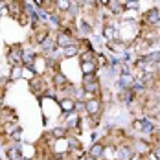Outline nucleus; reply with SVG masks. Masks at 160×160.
<instances>
[{
    "label": "nucleus",
    "mask_w": 160,
    "mask_h": 160,
    "mask_svg": "<svg viewBox=\"0 0 160 160\" xmlns=\"http://www.w3.org/2000/svg\"><path fill=\"white\" fill-rule=\"evenodd\" d=\"M85 90H87V92H96V79H94V75H85Z\"/></svg>",
    "instance_id": "nucleus-1"
},
{
    "label": "nucleus",
    "mask_w": 160,
    "mask_h": 160,
    "mask_svg": "<svg viewBox=\"0 0 160 160\" xmlns=\"http://www.w3.org/2000/svg\"><path fill=\"white\" fill-rule=\"evenodd\" d=\"M81 68H83V72H85V75H92L94 70H96V65L92 61H87V63H81Z\"/></svg>",
    "instance_id": "nucleus-2"
},
{
    "label": "nucleus",
    "mask_w": 160,
    "mask_h": 160,
    "mask_svg": "<svg viewBox=\"0 0 160 160\" xmlns=\"http://www.w3.org/2000/svg\"><path fill=\"white\" fill-rule=\"evenodd\" d=\"M9 61H11V63H18V61H22V52H20L18 48H13V50L9 52Z\"/></svg>",
    "instance_id": "nucleus-3"
},
{
    "label": "nucleus",
    "mask_w": 160,
    "mask_h": 160,
    "mask_svg": "<svg viewBox=\"0 0 160 160\" xmlns=\"http://www.w3.org/2000/svg\"><path fill=\"white\" fill-rule=\"evenodd\" d=\"M75 107V101L70 100V98H65V100H61V109L63 110H72Z\"/></svg>",
    "instance_id": "nucleus-4"
},
{
    "label": "nucleus",
    "mask_w": 160,
    "mask_h": 160,
    "mask_svg": "<svg viewBox=\"0 0 160 160\" xmlns=\"http://www.w3.org/2000/svg\"><path fill=\"white\" fill-rule=\"evenodd\" d=\"M22 63H26V65L33 66V63H35V57H33L31 52H22Z\"/></svg>",
    "instance_id": "nucleus-5"
},
{
    "label": "nucleus",
    "mask_w": 160,
    "mask_h": 160,
    "mask_svg": "<svg viewBox=\"0 0 160 160\" xmlns=\"http://www.w3.org/2000/svg\"><path fill=\"white\" fill-rule=\"evenodd\" d=\"M98 107H100V103L96 101V100H90V101L85 103V109L88 110V112H96V110H98Z\"/></svg>",
    "instance_id": "nucleus-6"
},
{
    "label": "nucleus",
    "mask_w": 160,
    "mask_h": 160,
    "mask_svg": "<svg viewBox=\"0 0 160 160\" xmlns=\"http://www.w3.org/2000/svg\"><path fill=\"white\" fill-rule=\"evenodd\" d=\"M8 155H9V160H22V155H20L18 147H15V149H9V151H8Z\"/></svg>",
    "instance_id": "nucleus-7"
},
{
    "label": "nucleus",
    "mask_w": 160,
    "mask_h": 160,
    "mask_svg": "<svg viewBox=\"0 0 160 160\" xmlns=\"http://www.w3.org/2000/svg\"><path fill=\"white\" fill-rule=\"evenodd\" d=\"M101 153H103L101 144H96V145H92V149H90V155H92V156H100Z\"/></svg>",
    "instance_id": "nucleus-8"
},
{
    "label": "nucleus",
    "mask_w": 160,
    "mask_h": 160,
    "mask_svg": "<svg viewBox=\"0 0 160 160\" xmlns=\"http://www.w3.org/2000/svg\"><path fill=\"white\" fill-rule=\"evenodd\" d=\"M147 20H149V22H158V11L156 9H151L147 13Z\"/></svg>",
    "instance_id": "nucleus-9"
},
{
    "label": "nucleus",
    "mask_w": 160,
    "mask_h": 160,
    "mask_svg": "<svg viewBox=\"0 0 160 160\" xmlns=\"http://www.w3.org/2000/svg\"><path fill=\"white\" fill-rule=\"evenodd\" d=\"M129 156H131V151L127 147H122L120 149V160H129Z\"/></svg>",
    "instance_id": "nucleus-10"
},
{
    "label": "nucleus",
    "mask_w": 160,
    "mask_h": 160,
    "mask_svg": "<svg viewBox=\"0 0 160 160\" xmlns=\"http://www.w3.org/2000/svg\"><path fill=\"white\" fill-rule=\"evenodd\" d=\"M59 44H61V46H66V48H68V46L72 44V41L68 39V37H65V35H61V37H59Z\"/></svg>",
    "instance_id": "nucleus-11"
},
{
    "label": "nucleus",
    "mask_w": 160,
    "mask_h": 160,
    "mask_svg": "<svg viewBox=\"0 0 160 160\" xmlns=\"http://www.w3.org/2000/svg\"><path fill=\"white\" fill-rule=\"evenodd\" d=\"M105 37H109V39L114 37V28H112V26H107V28H105Z\"/></svg>",
    "instance_id": "nucleus-12"
},
{
    "label": "nucleus",
    "mask_w": 160,
    "mask_h": 160,
    "mask_svg": "<svg viewBox=\"0 0 160 160\" xmlns=\"http://www.w3.org/2000/svg\"><path fill=\"white\" fill-rule=\"evenodd\" d=\"M55 83H59V85H65V83H66V78H65L63 74H57V75H55Z\"/></svg>",
    "instance_id": "nucleus-13"
},
{
    "label": "nucleus",
    "mask_w": 160,
    "mask_h": 160,
    "mask_svg": "<svg viewBox=\"0 0 160 160\" xmlns=\"http://www.w3.org/2000/svg\"><path fill=\"white\" fill-rule=\"evenodd\" d=\"M133 127H134L136 131H144V122H140V120H136V122L133 123Z\"/></svg>",
    "instance_id": "nucleus-14"
},
{
    "label": "nucleus",
    "mask_w": 160,
    "mask_h": 160,
    "mask_svg": "<svg viewBox=\"0 0 160 160\" xmlns=\"http://www.w3.org/2000/svg\"><path fill=\"white\" fill-rule=\"evenodd\" d=\"M75 52H78V50H75V46H68V48H65V53H66V55H74Z\"/></svg>",
    "instance_id": "nucleus-15"
},
{
    "label": "nucleus",
    "mask_w": 160,
    "mask_h": 160,
    "mask_svg": "<svg viewBox=\"0 0 160 160\" xmlns=\"http://www.w3.org/2000/svg\"><path fill=\"white\" fill-rule=\"evenodd\" d=\"M153 129V123L149 120H144V131H151Z\"/></svg>",
    "instance_id": "nucleus-16"
},
{
    "label": "nucleus",
    "mask_w": 160,
    "mask_h": 160,
    "mask_svg": "<svg viewBox=\"0 0 160 160\" xmlns=\"http://www.w3.org/2000/svg\"><path fill=\"white\" fill-rule=\"evenodd\" d=\"M68 123H70V125H78V116H70V118H68Z\"/></svg>",
    "instance_id": "nucleus-17"
},
{
    "label": "nucleus",
    "mask_w": 160,
    "mask_h": 160,
    "mask_svg": "<svg viewBox=\"0 0 160 160\" xmlns=\"http://www.w3.org/2000/svg\"><path fill=\"white\" fill-rule=\"evenodd\" d=\"M20 75H22V72H20L18 68H15V72H11V78H15V79H17V78H20Z\"/></svg>",
    "instance_id": "nucleus-18"
},
{
    "label": "nucleus",
    "mask_w": 160,
    "mask_h": 160,
    "mask_svg": "<svg viewBox=\"0 0 160 160\" xmlns=\"http://www.w3.org/2000/svg\"><path fill=\"white\" fill-rule=\"evenodd\" d=\"M63 134H65V131H63V129H55L53 131V136H63Z\"/></svg>",
    "instance_id": "nucleus-19"
},
{
    "label": "nucleus",
    "mask_w": 160,
    "mask_h": 160,
    "mask_svg": "<svg viewBox=\"0 0 160 160\" xmlns=\"http://www.w3.org/2000/svg\"><path fill=\"white\" fill-rule=\"evenodd\" d=\"M68 6H70L68 2H59V8H63V9H65V8H68Z\"/></svg>",
    "instance_id": "nucleus-20"
},
{
    "label": "nucleus",
    "mask_w": 160,
    "mask_h": 160,
    "mask_svg": "<svg viewBox=\"0 0 160 160\" xmlns=\"http://www.w3.org/2000/svg\"><path fill=\"white\" fill-rule=\"evenodd\" d=\"M155 156L160 160V147H156V149H155Z\"/></svg>",
    "instance_id": "nucleus-21"
},
{
    "label": "nucleus",
    "mask_w": 160,
    "mask_h": 160,
    "mask_svg": "<svg viewBox=\"0 0 160 160\" xmlns=\"http://www.w3.org/2000/svg\"><path fill=\"white\" fill-rule=\"evenodd\" d=\"M75 107H78V109H85V103L79 101V103H75Z\"/></svg>",
    "instance_id": "nucleus-22"
},
{
    "label": "nucleus",
    "mask_w": 160,
    "mask_h": 160,
    "mask_svg": "<svg viewBox=\"0 0 160 160\" xmlns=\"http://www.w3.org/2000/svg\"><path fill=\"white\" fill-rule=\"evenodd\" d=\"M87 160H96V158H94V156H88V158H87Z\"/></svg>",
    "instance_id": "nucleus-23"
}]
</instances>
